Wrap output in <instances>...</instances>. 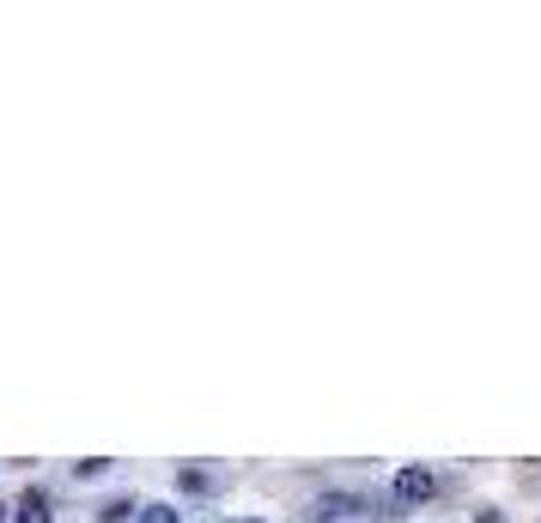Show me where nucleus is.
Returning <instances> with one entry per match:
<instances>
[{
	"label": "nucleus",
	"mask_w": 541,
	"mask_h": 523,
	"mask_svg": "<svg viewBox=\"0 0 541 523\" xmlns=\"http://www.w3.org/2000/svg\"><path fill=\"white\" fill-rule=\"evenodd\" d=\"M134 523H177V511H171V505H146Z\"/></svg>",
	"instance_id": "20e7f679"
},
{
	"label": "nucleus",
	"mask_w": 541,
	"mask_h": 523,
	"mask_svg": "<svg viewBox=\"0 0 541 523\" xmlns=\"http://www.w3.org/2000/svg\"><path fill=\"white\" fill-rule=\"evenodd\" d=\"M353 511H359V499H353V493H323L311 511H304V523H347Z\"/></svg>",
	"instance_id": "f257e3e1"
},
{
	"label": "nucleus",
	"mask_w": 541,
	"mask_h": 523,
	"mask_svg": "<svg viewBox=\"0 0 541 523\" xmlns=\"http://www.w3.org/2000/svg\"><path fill=\"white\" fill-rule=\"evenodd\" d=\"M55 511H49V493L43 487H31L25 499H19V511H13V523H49Z\"/></svg>",
	"instance_id": "7ed1b4c3"
},
{
	"label": "nucleus",
	"mask_w": 541,
	"mask_h": 523,
	"mask_svg": "<svg viewBox=\"0 0 541 523\" xmlns=\"http://www.w3.org/2000/svg\"><path fill=\"white\" fill-rule=\"evenodd\" d=\"M0 517H7V505H0Z\"/></svg>",
	"instance_id": "39448f33"
},
{
	"label": "nucleus",
	"mask_w": 541,
	"mask_h": 523,
	"mask_svg": "<svg viewBox=\"0 0 541 523\" xmlns=\"http://www.w3.org/2000/svg\"><path fill=\"white\" fill-rule=\"evenodd\" d=\"M396 499H408V505L432 499V469H402L396 475Z\"/></svg>",
	"instance_id": "f03ea898"
}]
</instances>
